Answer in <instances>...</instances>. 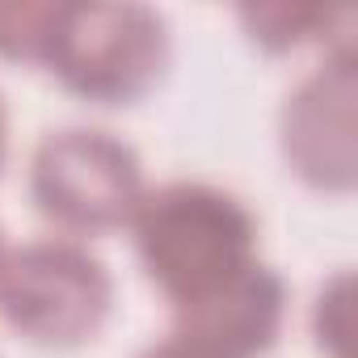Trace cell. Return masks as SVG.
Here are the masks:
<instances>
[{
	"instance_id": "1",
	"label": "cell",
	"mask_w": 358,
	"mask_h": 358,
	"mask_svg": "<svg viewBox=\"0 0 358 358\" xmlns=\"http://www.w3.org/2000/svg\"><path fill=\"white\" fill-rule=\"evenodd\" d=\"M135 253L173 308L207 299L257 262V220L207 182H169L131 215Z\"/></svg>"
},
{
	"instance_id": "2",
	"label": "cell",
	"mask_w": 358,
	"mask_h": 358,
	"mask_svg": "<svg viewBox=\"0 0 358 358\" xmlns=\"http://www.w3.org/2000/svg\"><path fill=\"white\" fill-rule=\"evenodd\" d=\"M43 64L89 101L127 106L160 80L169 30L148 5H55Z\"/></svg>"
},
{
	"instance_id": "3",
	"label": "cell",
	"mask_w": 358,
	"mask_h": 358,
	"mask_svg": "<svg viewBox=\"0 0 358 358\" xmlns=\"http://www.w3.org/2000/svg\"><path fill=\"white\" fill-rule=\"evenodd\" d=\"M106 266L72 241H30L0 257V316L38 345H80L110 316Z\"/></svg>"
},
{
	"instance_id": "4",
	"label": "cell",
	"mask_w": 358,
	"mask_h": 358,
	"mask_svg": "<svg viewBox=\"0 0 358 358\" xmlns=\"http://www.w3.org/2000/svg\"><path fill=\"white\" fill-rule=\"evenodd\" d=\"M38 211L72 232H110L131 224L143 199V169L131 143L97 127L47 131L30 160Z\"/></svg>"
},
{
	"instance_id": "5",
	"label": "cell",
	"mask_w": 358,
	"mask_h": 358,
	"mask_svg": "<svg viewBox=\"0 0 358 358\" xmlns=\"http://www.w3.org/2000/svg\"><path fill=\"white\" fill-rule=\"evenodd\" d=\"M354 51L341 43L316 72H308L287 106H282V156L287 164L316 190L345 194L358 173V143H354Z\"/></svg>"
},
{
	"instance_id": "6",
	"label": "cell",
	"mask_w": 358,
	"mask_h": 358,
	"mask_svg": "<svg viewBox=\"0 0 358 358\" xmlns=\"http://www.w3.org/2000/svg\"><path fill=\"white\" fill-rule=\"evenodd\" d=\"M282 278L270 266L253 262L245 274H236L207 299L173 308V337L207 358H257L274 345L282 329Z\"/></svg>"
},
{
	"instance_id": "7",
	"label": "cell",
	"mask_w": 358,
	"mask_h": 358,
	"mask_svg": "<svg viewBox=\"0 0 358 358\" xmlns=\"http://www.w3.org/2000/svg\"><path fill=\"white\" fill-rule=\"evenodd\" d=\"M345 9L337 13H320V9H287V5H270V9H245L241 22L249 26L253 43H262L266 51H291L308 38H320V30H329V22H337Z\"/></svg>"
},
{
	"instance_id": "8",
	"label": "cell",
	"mask_w": 358,
	"mask_h": 358,
	"mask_svg": "<svg viewBox=\"0 0 358 358\" xmlns=\"http://www.w3.org/2000/svg\"><path fill=\"white\" fill-rule=\"evenodd\" d=\"M51 13H55V5H30V0L26 5H0V55L43 64Z\"/></svg>"
},
{
	"instance_id": "9",
	"label": "cell",
	"mask_w": 358,
	"mask_h": 358,
	"mask_svg": "<svg viewBox=\"0 0 358 358\" xmlns=\"http://www.w3.org/2000/svg\"><path fill=\"white\" fill-rule=\"evenodd\" d=\"M316 341L333 358H345L350 341V274H337L316 299Z\"/></svg>"
},
{
	"instance_id": "10",
	"label": "cell",
	"mask_w": 358,
	"mask_h": 358,
	"mask_svg": "<svg viewBox=\"0 0 358 358\" xmlns=\"http://www.w3.org/2000/svg\"><path fill=\"white\" fill-rule=\"evenodd\" d=\"M139 358H207V354H199L194 345H186V341H177L173 333L164 337V341H156V345H148Z\"/></svg>"
},
{
	"instance_id": "11",
	"label": "cell",
	"mask_w": 358,
	"mask_h": 358,
	"mask_svg": "<svg viewBox=\"0 0 358 358\" xmlns=\"http://www.w3.org/2000/svg\"><path fill=\"white\" fill-rule=\"evenodd\" d=\"M0 164H5V106H0Z\"/></svg>"
},
{
	"instance_id": "12",
	"label": "cell",
	"mask_w": 358,
	"mask_h": 358,
	"mask_svg": "<svg viewBox=\"0 0 358 358\" xmlns=\"http://www.w3.org/2000/svg\"><path fill=\"white\" fill-rule=\"evenodd\" d=\"M5 253H9V249H5V232H0V257H5Z\"/></svg>"
}]
</instances>
